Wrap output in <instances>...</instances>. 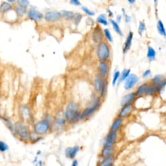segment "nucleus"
<instances>
[{
    "label": "nucleus",
    "mask_w": 166,
    "mask_h": 166,
    "mask_svg": "<svg viewBox=\"0 0 166 166\" xmlns=\"http://www.w3.org/2000/svg\"><path fill=\"white\" fill-rule=\"evenodd\" d=\"M65 116L72 122H76L81 119V114L78 112V106L77 104L74 103L68 104L65 112Z\"/></svg>",
    "instance_id": "1"
},
{
    "label": "nucleus",
    "mask_w": 166,
    "mask_h": 166,
    "mask_svg": "<svg viewBox=\"0 0 166 166\" xmlns=\"http://www.w3.org/2000/svg\"><path fill=\"white\" fill-rule=\"evenodd\" d=\"M110 55L109 45L105 42H101L97 48V56L100 60L106 61Z\"/></svg>",
    "instance_id": "2"
},
{
    "label": "nucleus",
    "mask_w": 166,
    "mask_h": 166,
    "mask_svg": "<svg viewBox=\"0 0 166 166\" xmlns=\"http://www.w3.org/2000/svg\"><path fill=\"white\" fill-rule=\"evenodd\" d=\"M14 128L16 132H17L18 134L19 135L21 138L25 139V140H27V139L29 138V134L27 128L26 126L23 124L21 122L16 123L15 125Z\"/></svg>",
    "instance_id": "3"
},
{
    "label": "nucleus",
    "mask_w": 166,
    "mask_h": 166,
    "mask_svg": "<svg viewBox=\"0 0 166 166\" xmlns=\"http://www.w3.org/2000/svg\"><path fill=\"white\" fill-rule=\"evenodd\" d=\"M49 128V123L47 120L39 121L34 126V131L38 134H44Z\"/></svg>",
    "instance_id": "4"
},
{
    "label": "nucleus",
    "mask_w": 166,
    "mask_h": 166,
    "mask_svg": "<svg viewBox=\"0 0 166 166\" xmlns=\"http://www.w3.org/2000/svg\"><path fill=\"white\" fill-rule=\"evenodd\" d=\"M45 20L48 22H55L62 18V14L58 11H48L44 16Z\"/></svg>",
    "instance_id": "5"
},
{
    "label": "nucleus",
    "mask_w": 166,
    "mask_h": 166,
    "mask_svg": "<svg viewBox=\"0 0 166 166\" xmlns=\"http://www.w3.org/2000/svg\"><path fill=\"white\" fill-rule=\"evenodd\" d=\"M138 81V77L135 74H130L127 79H125L124 88L125 90H130L134 86Z\"/></svg>",
    "instance_id": "6"
},
{
    "label": "nucleus",
    "mask_w": 166,
    "mask_h": 166,
    "mask_svg": "<svg viewBox=\"0 0 166 166\" xmlns=\"http://www.w3.org/2000/svg\"><path fill=\"white\" fill-rule=\"evenodd\" d=\"M99 104H100V99H97V100L95 101V103L93 104L92 106L87 108L83 111L82 114H81V118H86V117H88L91 116V115H92L93 112L98 108Z\"/></svg>",
    "instance_id": "7"
},
{
    "label": "nucleus",
    "mask_w": 166,
    "mask_h": 166,
    "mask_svg": "<svg viewBox=\"0 0 166 166\" xmlns=\"http://www.w3.org/2000/svg\"><path fill=\"white\" fill-rule=\"evenodd\" d=\"M98 71L99 76L102 78H105L107 77L109 72V66L106 61H100L98 66Z\"/></svg>",
    "instance_id": "8"
},
{
    "label": "nucleus",
    "mask_w": 166,
    "mask_h": 166,
    "mask_svg": "<svg viewBox=\"0 0 166 166\" xmlns=\"http://www.w3.org/2000/svg\"><path fill=\"white\" fill-rule=\"evenodd\" d=\"M117 138V133L115 131H111L107 135L106 138L105 142H104V146L106 147H112L116 141Z\"/></svg>",
    "instance_id": "9"
},
{
    "label": "nucleus",
    "mask_w": 166,
    "mask_h": 166,
    "mask_svg": "<svg viewBox=\"0 0 166 166\" xmlns=\"http://www.w3.org/2000/svg\"><path fill=\"white\" fill-rule=\"evenodd\" d=\"M79 146H74L72 147H68L65 150V154L66 157L68 158L73 159L76 156L77 154L78 153L79 151Z\"/></svg>",
    "instance_id": "10"
},
{
    "label": "nucleus",
    "mask_w": 166,
    "mask_h": 166,
    "mask_svg": "<svg viewBox=\"0 0 166 166\" xmlns=\"http://www.w3.org/2000/svg\"><path fill=\"white\" fill-rule=\"evenodd\" d=\"M27 16L29 18H30L31 20H41L44 17L43 15L40 12H39L38 10H36L35 9H30L27 12Z\"/></svg>",
    "instance_id": "11"
},
{
    "label": "nucleus",
    "mask_w": 166,
    "mask_h": 166,
    "mask_svg": "<svg viewBox=\"0 0 166 166\" xmlns=\"http://www.w3.org/2000/svg\"><path fill=\"white\" fill-rule=\"evenodd\" d=\"M133 36H134V33H132V32L130 31L128 34L127 37L126 38L125 44H124V46H123V51L124 53H127L128 51L130 49L131 45H132Z\"/></svg>",
    "instance_id": "12"
},
{
    "label": "nucleus",
    "mask_w": 166,
    "mask_h": 166,
    "mask_svg": "<svg viewBox=\"0 0 166 166\" xmlns=\"http://www.w3.org/2000/svg\"><path fill=\"white\" fill-rule=\"evenodd\" d=\"M132 108H133L132 105L131 104H125V105L123 106L121 111L119 112V117H120V118H123V117H125L128 114L130 113V112L132 111Z\"/></svg>",
    "instance_id": "13"
},
{
    "label": "nucleus",
    "mask_w": 166,
    "mask_h": 166,
    "mask_svg": "<svg viewBox=\"0 0 166 166\" xmlns=\"http://www.w3.org/2000/svg\"><path fill=\"white\" fill-rule=\"evenodd\" d=\"M136 96V95L135 93H128V94L125 95L121 100V105L124 106L125 104H130V103H132V101L134 100Z\"/></svg>",
    "instance_id": "14"
},
{
    "label": "nucleus",
    "mask_w": 166,
    "mask_h": 166,
    "mask_svg": "<svg viewBox=\"0 0 166 166\" xmlns=\"http://www.w3.org/2000/svg\"><path fill=\"white\" fill-rule=\"evenodd\" d=\"M93 39L95 42H101L103 39V33L99 27H97L95 29L93 34Z\"/></svg>",
    "instance_id": "15"
},
{
    "label": "nucleus",
    "mask_w": 166,
    "mask_h": 166,
    "mask_svg": "<svg viewBox=\"0 0 166 166\" xmlns=\"http://www.w3.org/2000/svg\"><path fill=\"white\" fill-rule=\"evenodd\" d=\"M114 162V158L111 155L108 157L104 158V160L101 162L98 166H113Z\"/></svg>",
    "instance_id": "16"
},
{
    "label": "nucleus",
    "mask_w": 166,
    "mask_h": 166,
    "mask_svg": "<svg viewBox=\"0 0 166 166\" xmlns=\"http://www.w3.org/2000/svg\"><path fill=\"white\" fill-rule=\"evenodd\" d=\"M156 56V51L153 47L151 46H148L147 47V57L150 61H152L155 60Z\"/></svg>",
    "instance_id": "17"
},
{
    "label": "nucleus",
    "mask_w": 166,
    "mask_h": 166,
    "mask_svg": "<svg viewBox=\"0 0 166 166\" xmlns=\"http://www.w3.org/2000/svg\"><path fill=\"white\" fill-rule=\"evenodd\" d=\"M60 13L61 14H62V17L68 20H73L75 14V13H74L73 12L69 11V10H62Z\"/></svg>",
    "instance_id": "18"
},
{
    "label": "nucleus",
    "mask_w": 166,
    "mask_h": 166,
    "mask_svg": "<svg viewBox=\"0 0 166 166\" xmlns=\"http://www.w3.org/2000/svg\"><path fill=\"white\" fill-rule=\"evenodd\" d=\"M12 9V5H10V3L4 1L0 5V12L3 13H5L8 11H9Z\"/></svg>",
    "instance_id": "19"
},
{
    "label": "nucleus",
    "mask_w": 166,
    "mask_h": 166,
    "mask_svg": "<svg viewBox=\"0 0 166 166\" xmlns=\"http://www.w3.org/2000/svg\"><path fill=\"white\" fill-rule=\"evenodd\" d=\"M110 21L111 25L112 26V27H113L114 30L115 31V32H116L117 34H118L119 35L123 36V33H122L121 29V28H120V27L118 23H117V21H116L115 20H112V19L110 20Z\"/></svg>",
    "instance_id": "20"
},
{
    "label": "nucleus",
    "mask_w": 166,
    "mask_h": 166,
    "mask_svg": "<svg viewBox=\"0 0 166 166\" xmlns=\"http://www.w3.org/2000/svg\"><path fill=\"white\" fill-rule=\"evenodd\" d=\"M156 27H157V30L158 32L161 34L162 36H165V34H166V30L165 29V27L164 23H163L162 21L161 20H158L157 22V25H156Z\"/></svg>",
    "instance_id": "21"
},
{
    "label": "nucleus",
    "mask_w": 166,
    "mask_h": 166,
    "mask_svg": "<svg viewBox=\"0 0 166 166\" xmlns=\"http://www.w3.org/2000/svg\"><path fill=\"white\" fill-rule=\"evenodd\" d=\"M121 123H122L121 118H120V117H117V118H116L114 120L113 123H112V125L111 131H115V132H116V131L119 129V128L120 127Z\"/></svg>",
    "instance_id": "22"
},
{
    "label": "nucleus",
    "mask_w": 166,
    "mask_h": 166,
    "mask_svg": "<svg viewBox=\"0 0 166 166\" xmlns=\"http://www.w3.org/2000/svg\"><path fill=\"white\" fill-rule=\"evenodd\" d=\"M112 152H113V148L112 147H106L104 146L101 152V155L103 158H106L111 156Z\"/></svg>",
    "instance_id": "23"
},
{
    "label": "nucleus",
    "mask_w": 166,
    "mask_h": 166,
    "mask_svg": "<svg viewBox=\"0 0 166 166\" xmlns=\"http://www.w3.org/2000/svg\"><path fill=\"white\" fill-rule=\"evenodd\" d=\"M107 90V81H106L104 78H102V82H101V88H100V95L101 97H103V96L105 95V93L106 92Z\"/></svg>",
    "instance_id": "24"
},
{
    "label": "nucleus",
    "mask_w": 166,
    "mask_h": 166,
    "mask_svg": "<svg viewBox=\"0 0 166 166\" xmlns=\"http://www.w3.org/2000/svg\"><path fill=\"white\" fill-rule=\"evenodd\" d=\"M15 11L17 13L18 15L23 16L25 15L27 12V7L18 5L17 6L15 7Z\"/></svg>",
    "instance_id": "25"
},
{
    "label": "nucleus",
    "mask_w": 166,
    "mask_h": 166,
    "mask_svg": "<svg viewBox=\"0 0 166 166\" xmlns=\"http://www.w3.org/2000/svg\"><path fill=\"white\" fill-rule=\"evenodd\" d=\"M157 92V89L154 84L148 85L147 87L145 94L147 95H152Z\"/></svg>",
    "instance_id": "26"
},
{
    "label": "nucleus",
    "mask_w": 166,
    "mask_h": 166,
    "mask_svg": "<svg viewBox=\"0 0 166 166\" xmlns=\"http://www.w3.org/2000/svg\"><path fill=\"white\" fill-rule=\"evenodd\" d=\"M97 21L99 23L101 24V25H103L104 26L108 25V21H107L106 16L104 14H100L98 16V17L97 18Z\"/></svg>",
    "instance_id": "27"
},
{
    "label": "nucleus",
    "mask_w": 166,
    "mask_h": 166,
    "mask_svg": "<svg viewBox=\"0 0 166 166\" xmlns=\"http://www.w3.org/2000/svg\"><path fill=\"white\" fill-rule=\"evenodd\" d=\"M130 74V69H124V70L122 71L121 74H120L119 82H121L122 81H125V79H127L128 76H129Z\"/></svg>",
    "instance_id": "28"
},
{
    "label": "nucleus",
    "mask_w": 166,
    "mask_h": 166,
    "mask_svg": "<svg viewBox=\"0 0 166 166\" xmlns=\"http://www.w3.org/2000/svg\"><path fill=\"white\" fill-rule=\"evenodd\" d=\"M101 82H102V77H101L99 75L95 77L94 80V86L96 91L98 92H99L100 91Z\"/></svg>",
    "instance_id": "29"
},
{
    "label": "nucleus",
    "mask_w": 166,
    "mask_h": 166,
    "mask_svg": "<svg viewBox=\"0 0 166 166\" xmlns=\"http://www.w3.org/2000/svg\"><path fill=\"white\" fill-rule=\"evenodd\" d=\"M147 86H148V84H144L143 85L140 86L138 88L137 92H136V95L140 96L143 94H145Z\"/></svg>",
    "instance_id": "30"
},
{
    "label": "nucleus",
    "mask_w": 166,
    "mask_h": 166,
    "mask_svg": "<svg viewBox=\"0 0 166 166\" xmlns=\"http://www.w3.org/2000/svg\"><path fill=\"white\" fill-rule=\"evenodd\" d=\"M103 33H104V36H105V38L107 39V40H108L109 42H112V43L114 41L113 37H112L110 31L108 29H107V28L104 29Z\"/></svg>",
    "instance_id": "31"
},
{
    "label": "nucleus",
    "mask_w": 166,
    "mask_h": 166,
    "mask_svg": "<svg viewBox=\"0 0 166 166\" xmlns=\"http://www.w3.org/2000/svg\"><path fill=\"white\" fill-rule=\"evenodd\" d=\"M9 147L7 144L3 141H0V152H5L9 150Z\"/></svg>",
    "instance_id": "32"
},
{
    "label": "nucleus",
    "mask_w": 166,
    "mask_h": 166,
    "mask_svg": "<svg viewBox=\"0 0 166 166\" xmlns=\"http://www.w3.org/2000/svg\"><path fill=\"white\" fill-rule=\"evenodd\" d=\"M145 30V23H144V21H140L138 27V33L140 34V35H141Z\"/></svg>",
    "instance_id": "33"
},
{
    "label": "nucleus",
    "mask_w": 166,
    "mask_h": 166,
    "mask_svg": "<svg viewBox=\"0 0 166 166\" xmlns=\"http://www.w3.org/2000/svg\"><path fill=\"white\" fill-rule=\"evenodd\" d=\"M120 74L121 73H120V72L119 71H116L114 73V76H113V81H112V84H113V86L116 85L117 82L119 81Z\"/></svg>",
    "instance_id": "34"
},
{
    "label": "nucleus",
    "mask_w": 166,
    "mask_h": 166,
    "mask_svg": "<svg viewBox=\"0 0 166 166\" xmlns=\"http://www.w3.org/2000/svg\"><path fill=\"white\" fill-rule=\"evenodd\" d=\"M82 10H83V12H84L86 14L90 16H93L95 15V12L88 9V8L86 7H82Z\"/></svg>",
    "instance_id": "35"
},
{
    "label": "nucleus",
    "mask_w": 166,
    "mask_h": 166,
    "mask_svg": "<svg viewBox=\"0 0 166 166\" xmlns=\"http://www.w3.org/2000/svg\"><path fill=\"white\" fill-rule=\"evenodd\" d=\"M82 18V14H79V13H75L74 18H73V20L75 21V23L77 25H78V24L80 23V21H81Z\"/></svg>",
    "instance_id": "36"
},
{
    "label": "nucleus",
    "mask_w": 166,
    "mask_h": 166,
    "mask_svg": "<svg viewBox=\"0 0 166 166\" xmlns=\"http://www.w3.org/2000/svg\"><path fill=\"white\" fill-rule=\"evenodd\" d=\"M18 4L23 7H28L29 5V0H17Z\"/></svg>",
    "instance_id": "37"
},
{
    "label": "nucleus",
    "mask_w": 166,
    "mask_h": 166,
    "mask_svg": "<svg viewBox=\"0 0 166 166\" xmlns=\"http://www.w3.org/2000/svg\"><path fill=\"white\" fill-rule=\"evenodd\" d=\"M21 114H24V115H23L24 117H28V116H29V110L28 109L27 107H22V108H21Z\"/></svg>",
    "instance_id": "38"
},
{
    "label": "nucleus",
    "mask_w": 166,
    "mask_h": 166,
    "mask_svg": "<svg viewBox=\"0 0 166 166\" xmlns=\"http://www.w3.org/2000/svg\"><path fill=\"white\" fill-rule=\"evenodd\" d=\"M69 3L75 5V6H81V3L79 0H70Z\"/></svg>",
    "instance_id": "39"
},
{
    "label": "nucleus",
    "mask_w": 166,
    "mask_h": 166,
    "mask_svg": "<svg viewBox=\"0 0 166 166\" xmlns=\"http://www.w3.org/2000/svg\"><path fill=\"white\" fill-rule=\"evenodd\" d=\"M151 70H150V69H147V70H145L143 73L142 76H143V77H147L149 76L150 75H151Z\"/></svg>",
    "instance_id": "40"
},
{
    "label": "nucleus",
    "mask_w": 166,
    "mask_h": 166,
    "mask_svg": "<svg viewBox=\"0 0 166 166\" xmlns=\"http://www.w3.org/2000/svg\"><path fill=\"white\" fill-rule=\"evenodd\" d=\"M57 123L59 125H63L64 124V123H65V121L62 119H58L57 121Z\"/></svg>",
    "instance_id": "41"
},
{
    "label": "nucleus",
    "mask_w": 166,
    "mask_h": 166,
    "mask_svg": "<svg viewBox=\"0 0 166 166\" xmlns=\"http://www.w3.org/2000/svg\"><path fill=\"white\" fill-rule=\"evenodd\" d=\"M130 17L128 15H125V21L126 22L128 23V22H130Z\"/></svg>",
    "instance_id": "42"
},
{
    "label": "nucleus",
    "mask_w": 166,
    "mask_h": 166,
    "mask_svg": "<svg viewBox=\"0 0 166 166\" xmlns=\"http://www.w3.org/2000/svg\"><path fill=\"white\" fill-rule=\"evenodd\" d=\"M71 166H78V162L77 160H73V162H72V164Z\"/></svg>",
    "instance_id": "43"
},
{
    "label": "nucleus",
    "mask_w": 166,
    "mask_h": 166,
    "mask_svg": "<svg viewBox=\"0 0 166 166\" xmlns=\"http://www.w3.org/2000/svg\"><path fill=\"white\" fill-rule=\"evenodd\" d=\"M128 1L130 4H133V3H135L136 0H128Z\"/></svg>",
    "instance_id": "44"
},
{
    "label": "nucleus",
    "mask_w": 166,
    "mask_h": 166,
    "mask_svg": "<svg viewBox=\"0 0 166 166\" xmlns=\"http://www.w3.org/2000/svg\"><path fill=\"white\" fill-rule=\"evenodd\" d=\"M121 16H119V15L117 17V21H118V22H119V21H121Z\"/></svg>",
    "instance_id": "45"
},
{
    "label": "nucleus",
    "mask_w": 166,
    "mask_h": 166,
    "mask_svg": "<svg viewBox=\"0 0 166 166\" xmlns=\"http://www.w3.org/2000/svg\"><path fill=\"white\" fill-rule=\"evenodd\" d=\"M7 2L10 3H12L15 2L16 1V0H7Z\"/></svg>",
    "instance_id": "46"
},
{
    "label": "nucleus",
    "mask_w": 166,
    "mask_h": 166,
    "mask_svg": "<svg viewBox=\"0 0 166 166\" xmlns=\"http://www.w3.org/2000/svg\"><path fill=\"white\" fill-rule=\"evenodd\" d=\"M158 1V0H154V1L155 3H156Z\"/></svg>",
    "instance_id": "47"
},
{
    "label": "nucleus",
    "mask_w": 166,
    "mask_h": 166,
    "mask_svg": "<svg viewBox=\"0 0 166 166\" xmlns=\"http://www.w3.org/2000/svg\"><path fill=\"white\" fill-rule=\"evenodd\" d=\"M165 37H166V34H165Z\"/></svg>",
    "instance_id": "48"
}]
</instances>
